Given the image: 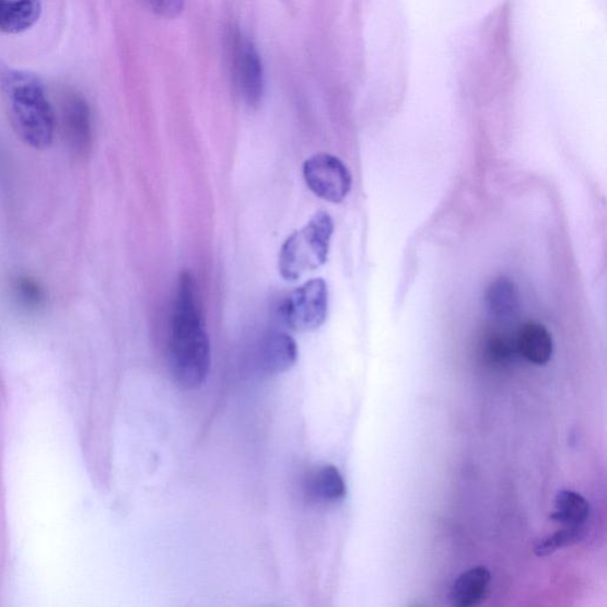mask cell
Wrapping results in <instances>:
<instances>
[{
  "label": "cell",
  "mask_w": 607,
  "mask_h": 607,
  "mask_svg": "<svg viewBox=\"0 0 607 607\" xmlns=\"http://www.w3.org/2000/svg\"><path fill=\"white\" fill-rule=\"evenodd\" d=\"M61 125L67 144L79 157L87 156L93 144L91 107L79 92L68 90L61 98Z\"/></svg>",
  "instance_id": "cell-7"
},
{
  "label": "cell",
  "mask_w": 607,
  "mask_h": 607,
  "mask_svg": "<svg viewBox=\"0 0 607 607\" xmlns=\"http://www.w3.org/2000/svg\"><path fill=\"white\" fill-rule=\"evenodd\" d=\"M168 365L176 383L200 387L210 371L211 351L196 281L188 271L178 277L167 347Z\"/></svg>",
  "instance_id": "cell-1"
},
{
  "label": "cell",
  "mask_w": 607,
  "mask_h": 607,
  "mask_svg": "<svg viewBox=\"0 0 607 607\" xmlns=\"http://www.w3.org/2000/svg\"><path fill=\"white\" fill-rule=\"evenodd\" d=\"M307 187L319 199L341 203L351 189V175L346 164L329 153H317L303 167Z\"/></svg>",
  "instance_id": "cell-6"
},
{
  "label": "cell",
  "mask_w": 607,
  "mask_h": 607,
  "mask_svg": "<svg viewBox=\"0 0 607 607\" xmlns=\"http://www.w3.org/2000/svg\"><path fill=\"white\" fill-rule=\"evenodd\" d=\"M147 2L163 17H175L183 9V0H147Z\"/></svg>",
  "instance_id": "cell-18"
},
{
  "label": "cell",
  "mask_w": 607,
  "mask_h": 607,
  "mask_svg": "<svg viewBox=\"0 0 607 607\" xmlns=\"http://www.w3.org/2000/svg\"><path fill=\"white\" fill-rule=\"evenodd\" d=\"M516 351L515 341L498 332L490 334L486 341V352L490 361L502 363L510 361Z\"/></svg>",
  "instance_id": "cell-16"
},
{
  "label": "cell",
  "mask_w": 607,
  "mask_h": 607,
  "mask_svg": "<svg viewBox=\"0 0 607 607\" xmlns=\"http://www.w3.org/2000/svg\"><path fill=\"white\" fill-rule=\"evenodd\" d=\"M40 0H0V33L17 35L38 22Z\"/></svg>",
  "instance_id": "cell-11"
},
{
  "label": "cell",
  "mask_w": 607,
  "mask_h": 607,
  "mask_svg": "<svg viewBox=\"0 0 607 607\" xmlns=\"http://www.w3.org/2000/svg\"><path fill=\"white\" fill-rule=\"evenodd\" d=\"M334 221L319 211L302 230L293 233L279 253V272L289 281L301 279L327 262Z\"/></svg>",
  "instance_id": "cell-3"
},
{
  "label": "cell",
  "mask_w": 607,
  "mask_h": 607,
  "mask_svg": "<svg viewBox=\"0 0 607 607\" xmlns=\"http://www.w3.org/2000/svg\"><path fill=\"white\" fill-rule=\"evenodd\" d=\"M233 78L236 91L249 107H257L265 92L264 66L256 45L242 31L230 36Z\"/></svg>",
  "instance_id": "cell-5"
},
{
  "label": "cell",
  "mask_w": 607,
  "mask_h": 607,
  "mask_svg": "<svg viewBox=\"0 0 607 607\" xmlns=\"http://www.w3.org/2000/svg\"><path fill=\"white\" fill-rule=\"evenodd\" d=\"M20 300L26 306H39L45 301V292L32 278L22 277L16 281Z\"/></svg>",
  "instance_id": "cell-17"
},
{
  "label": "cell",
  "mask_w": 607,
  "mask_h": 607,
  "mask_svg": "<svg viewBox=\"0 0 607 607\" xmlns=\"http://www.w3.org/2000/svg\"><path fill=\"white\" fill-rule=\"evenodd\" d=\"M307 495L320 502L335 503L347 495L345 479L332 465H324L317 469L307 482Z\"/></svg>",
  "instance_id": "cell-13"
},
{
  "label": "cell",
  "mask_w": 607,
  "mask_h": 607,
  "mask_svg": "<svg viewBox=\"0 0 607 607\" xmlns=\"http://www.w3.org/2000/svg\"><path fill=\"white\" fill-rule=\"evenodd\" d=\"M515 347L522 358L535 365L548 363L553 355L552 335L540 323L528 322L521 326Z\"/></svg>",
  "instance_id": "cell-9"
},
{
  "label": "cell",
  "mask_w": 607,
  "mask_h": 607,
  "mask_svg": "<svg viewBox=\"0 0 607 607\" xmlns=\"http://www.w3.org/2000/svg\"><path fill=\"white\" fill-rule=\"evenodd\" d=\"M585 534L586 530L584 526L564 527L536 542L534 546V553L538 557L553 555L561 548L581 542L585 538Z\"/></svg>",
  "instance_id": "cell-15"
},
{
  "label": "cell",
  "mask_w": 607,
  "mask_h": 607,
  "mask_svg": "<svg viewBox=\"0 0 607 607\" xmlns=\"http://www.w3.org/2000/svg\"><path fill=\"white\" fill-rule=\"evenodd\" d=\"M491 573L486 567H475L463 572L450 591L451 604L456 607L481 605L489 592Z\"/></svg>",
  "instance_id": "cell-10"
},
{
  "label": "cell",
  "mask_w": 607,
  "mask_h": 607,
  "mask_svg": "<svg viewBox=\"0 0 607 607\" xmlns=\"http://www.w3.org/2000/svg\"><path fill=\"white\" fill-rule=\"evenodd\" d=\"M590 515L588 502L572 490H561L555 502V512L550 518L564 527L584 526Z\"/></svg>",
  "instance_id": "cell-14"
},
{
  "label": "cell",
  "mask_w": 607,
  "mask_h": 607,
  "mask_svg": "<svg viewBox=\"0 0 607 607\" xmlns=\"http://www.w3.org/2000/svg\"><path fill=\"white\" fill-rule=\"evenodd\" d=\"M328 307L327 282L317 278L306 281L288 296L281 306V317L293 331H314L326 323Z\"/></svg>",
  "instance_id": "cell-4"
},
{
  "label": "cell",
  "mask_w": 607,
  "mask_h": 607,
  "mask_svg": "<svg viewBox=\"0 0 607 607\" xmlns=\"http://www.w3.org/2000/svg\"><path fill=\"white\" fill-rule=\"evenodd\" d=\"M299 358V348L293 338L285 332H271L265 336L259 350V360L268 374L288 372Z\"/></svg>",
  "instance_id": "cell-8"
},
{
  "label": "cell",
  "mask_w": 607,
  "mask_h": 607,
  "mask_svg": "<svg viewBox=\"0 0 607 607\" xmlns=\"http://www.w3.org/2000/svg\"><path fill=\"white\" fill-rule=\"evenodd\" d=\"M0 94L12 129L23 143L36 150L49 148L56 118L44 82L27 70L0 66Z\"/></svg>",
  "instance_id": "cell-2"
},
{
  "label": "cell",
  "mask_w": 607,
  "mask_h": 607,
  "mask_svg": "<svg viewBox=\"0 0 607 607\" xmlns=\"http://www.w3.org/2000/svg\"><path fill=\"white\" fill-rule=\"evenodd\" d=\"M486 305L492 318L512 319L520 308L518 292L514 282L505 277L493 280L486 292Z\"/></svg>",
  "instance_id": "cell-12"
}]
</instances>
